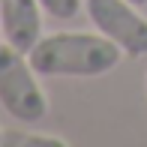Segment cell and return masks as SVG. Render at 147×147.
Here are the masks:
<instances>
[{"label": "cell", "mask_w": 147, "mask_h": 147, "mask_svg": "<svg viewBox=\"0 0 147 147\" xmlns=\"http://www.w3.org/2000/svg\"><path fill=\"white\" fill-rule=\"evenodd\" d=\"M27 57L42 78H99L117 69L123 48L99 30H60L42 36L27 51Z\"/></svg>", "instance_id": "1"}, {"label": "cell", "mask_w": 147, "mask_h": 147, "mask_svg": "<svg viewBox=\"0 0 147 147\" xmlns=\"http://www.w3.org/2000/svg\"><path fill=\"white\" fill-rule=\"evenodd\" d=\"M0 105L18 123H39L48 114V96L39 84V72L24 51L0 45Z\"/></svg>", "instance_id": "2"}, {"label": "cell", "mask_w": 147, "mask_h": 147, "mask_svg": "<svg viewBox=\"0 0 147 147\" xmlns=\"http://www.w3.org/2000/svg\"><path fill=\"white\" fill-rule=\"evenodd\" d=\"M90 24L111 42L123 48L126 57L147 54V18L129 0H84Z\"/></svg>", "instance_id": "3"}, {"label": "cell", "mask_w": 147, "mask_h": 147, "mask_svg": "<svg viewBox=\"0 0 147 147\" xmlns=\"http://www.w3.org/2000/svg\"><path fill=\"white\" fill-rule=\"evenodd\" d=\"M42 6L39 0H0V36L3 42H9L12 48L27 51L39 39L42 33Z\"/></svg>", "instance_id": "4"}, {"label": "cell", "mask_w": 147, "mask_h": 147, "mask_svg": "<svg viewBox=\"0 0 147 147\" xmlns=\"http://www.w3.org/2000/svg\"><path fill=\"white\" fill-rule=\"evenodd\" d=\"M6 147H69V141L60 135H42V132H6Z\"/></svg>", "instance_id": "5"}, {"label": "cell", "mask_w": 147, "mask_h": 147, "mask_svg": "<svg viewBox=\"0 0 147 147\" xmlns=\"http://www.w3.org/2000/svg\"><path fill=\"white\" fill-rule=\"evenodd\" d=\"M39 6H42V9L48 12L51 18L66 21V18H75L78 12H81L84 0H39Z\"/></svg>", "instance_id": "6"}, {"label": "cell", "mask_w": 147, "mask_h": 147, "mask_svg": "<svg viewBox=\"0 0 147 147\" xmlns=\"http://www.w3.org/2000/svg\"><path fill=\"white\" fill-rule=\"evenodd\" d=\"M129 3H135V6H144V3H147V0H129Z\"/></svg>", "instance_id": "7"}, {"label": "cell", "mask_w": 147, "mask_h": 147, "mask_svg": "<svg viewBox=\"0 0 147 147\" xmlns=\"http://www.w3.org/2000/svg\"><path fill=\"white\" fill-rule=\"evenodd\" d=\"M3 135H6V129H0V144H3Z\"/></svg>", "instance_id": "8"}, {"label": "cell", "mask_w": 147, "mask_h": 147, "mask_svg": "<svg viewBox=\"0 0 147 147\" xmlns=\"http://www.w3.org/2000/svg\"><path fill=\"white\" fill-rule=\"evenodd\" d=\"M144 84H147V75H144Z\"/></svg>", "instance_id": "9"}]
</instances>
